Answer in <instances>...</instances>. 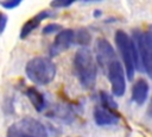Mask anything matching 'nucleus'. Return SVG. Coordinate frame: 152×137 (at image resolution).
I'll return each mask as SVG.
<instances>
[{"label":"nucleus","instance_id":"nucleus-1","mask_svg":"<svg viewBox=\"0 0 152 137\" xmlns=\"http://www.w3.org/2000/svg\"><path fill=\"white\" fill-rule=\"evenodd\" d=\"M132 43L137 69L145 70L152 79V32L134 30L132 35Z\"/></svg>","mask_w":152,"mask_h":137},{"label":"nucleus","instance_id":"nucleus-2","mask_svg":"<svg viewBox=\"0 0 152 137\" xmlns=\"http://www.w3.org/2000/svg\"><path fill=\"white\" fill-rule=\"evenodd\" d=\"M74 69L80 83L84 88H91L96 81L97 68L93 54L88 48H80L74 56Z\"/></svg>","mask_w":152,"mask_h":137},{"label":"nucleus","instance_id":"nucleus-3","mask_svg":"<svg viewBox=\"0 0 152 137\" xmlns=\"http://www.w3.org/2000/svg\"><path fill=\"white\" fill-rule=\"evenodd\" d=\"M25 73L33 83L45 86L53 81L56 76V64L50 57H33L26 63Z\"/></svg>","mask_w":152,"mask_h":137},{"label":"nucleus","instance_id":"nucleus-4","mask_svg":"<svg viewBox=\"0 0 152 137\" xmlns=\"http://www.w3.org/2000/svg\"><path fill=\"white\" fill-rule=\"evenodd\" d=\"M115 44H116L118 50H119V52L121 55L126 75L128 77V80H132L133 76H134V71L137 69L132 38L125 31L118 30L115 32Z\"/></svg>","mask_w":152,"mask_h":137},{"label":"nucleus","instance_id":"nucleus-5","mask_svg":"<svg viewBox=\"0 0 152 137\" xmlns=\"http://www.w3.org/2000/svg\"><path fill=\"white\" fill-rule=\"evenodd\" d=\"M7 137H48V132L40 122L26 117L8 127Z\"/></svg>","mask_w":152,"mask_h":137},{"label":"nucleus","instance_id":"nucleus-6","mask_svg":"<svg viewBox=\"0 0 152 137\" xmlns=\"http://www.w3.org/2000/svg\"><path fill=\"white\" fill-rule=\"evenodd\" d=\"M108 80L112 86V93L115 96H122L126 91V71L122 64L115 60L112 62L107 69Z\"/></svg>","mask_w":152,"mask_h":137},{"label":"nucleus","instance_id":"nucleus-7","mask_svg":"<svg viewBox=\"0 0 152 137\" xmlns=\"http://www.w3.org/2000/svg\"><path fill=\"white\" fill-rule=\"evenodd\" d=\"M74 35L75 31L71 29H64L62 31H59L53 41V43L50 46V56H57L59 54H62L63 51L68 50L70 48V45L74 43Z\"/></svg>","mask_w":152,"mask_h":137},{"label":"nucleus","instance_id":"nucleus-8","mask_svg":"<svg viewBox=\"0 0 152 137\" xmlns=\"http://www.w3.org/2000/svg\"><path fill=\"white\" fill-rule=\"evenodd\" d=\"M96 60L102 68L107 69L109 64L116 60V55L113 46L104 38H99L96 41Z\"/></svg>","mask_w":152,"mask_h":137},{"label":"nucleus","instance_id":"nucleus-9","mask_svg":"<svg viewBox=\"0 0 152 137\" xmlns=\"http://www.w3.org/2000/svg\"><path fill=\"white\" fill-rule=\"evenodd\" d=\"M94 119H95V123L100 126L114 125L119 122V116L114 111H110L103 106H99L94 111Z\"/></svg>","mask_w":152,"mask_h":137},{"label":"nucleus","instance_id":"nucleus-10","mask_svg":"<svg viewBox=\"0 0 152 137\" xmlns=\"http://www.w3.org/2000/svg\"><path fill=\"white\" fill-rule=\"evenodd\" d=\"M52 15V13L50 12V11H42V12H39L38 14H36L34 17H32L31 19H28L24 25H23V27H21V31H20V38L21 39H25L34 29H37L38 26H39V24L44 20V19H46V18H49V17H51Z\"/></svg>","mask_w":152,"mask_h":137},{"label":"nucleus","instance_id":"nucleus-11","mask_svg":"<svg viewBox=\"0 0 152 137\" xmlns=\"http://www.w3.org/2000/svg\"><path fill=\"white\" fill-rule=\"evenodd\" d=\"M148 95V83L145 79H139L135 81L132 88V99L135 104L142 105Z\"/></svg>","mask_w":152,"mask_h":137},{"label":"nucleus","instance_id":"nucleus-12","mask_svg":"<svg viewBox=\"0 0 152 137\" xmlns=\"http://www.w3.org/2000/svg\"><path fill=\"white\" fill-rule=\"evenodd\" d=\"M26 96L28 98V100L31 101V104L33 105V107L36 108V111L42 112L45 107H46V101L44 95L34 87H28L26 89Z\"/></svg>","mask_w":152,"mask_h":137},{"label":"nucleus","instance_id":"nucleus-13","mask_svg":"<svg viewBox=\"0 0 152 137\" xmlns=\"http://www.w3.org/2000/svg\"><path fill=\"white\" fill-rule=\"evenodd\" d=\"M91 41V36L89 33V31L84 27H81L78 30L75 31V35H74V44H77V45H81L82 48H86L89 45Z\"/></svg>","mask_w":152,"mask_h":137},{"label":"nucleus","instance_id":"nucleus-14","mask_svg":"<svg viewBox=\"0 0 152 137\" xmlns=\"http://www.w3.org/2000/svg\"><path fill=\"white\" fill-rule=\"evenodd\" d=\"M100 100H101V105L110 111H116L118 108V104L115 102V100L106 92H100Z\"/></svg>","mask_w":152,"mask_h":137},{"label":"nucleus","instance_id":"nucleus-15","mask_svg":"<svg viewBox=\"0 0 152 137\" xmlns=\"http://www.w3.org/2000/svg\"><path fill=\"white\" fill-rule=\"evenodd\" d=\"M62 25L59 24H56V23H51V24H48L46 26H44L43 29V35H50V33H53V32H57V31H62Z\"/></svg>","mask_w":152,"mask_h":137},{"label":"nucleus","instance_id":"nucleus-16","mask_svg":"<svg viewBox=\"0 0 152 137\" xmlns=\"http://www.w3.org/2000/svg\"><path fill=\"white\" fill-rule=\"evenodd\" d=\"M21 4L20 0H5V1H0V6H2L6 10H13L17 6H19Z\"/></svg>","mask_w":152,"mask_h":137},{"label":"nucleus","instance_id":"nucleus-17","mask_svg":"<svg viewBox=\"0 0 152 137\" xmlns=\"http://www.w3.org/2000/svg\"><path fill=\"white\" fill-rule=\"evenodd\" d=\"M72 4H74V1H66V0H64V1H62V0H55V1H52V2L50 4V6H51V7H53V8H61V7H68V6L72 5Z\"/></svg>","mask_w":152,"mask_h":137},{"label":"nucleus","instance_id":"nucleus-18","mask_svg":"<svg viewBox=\"0 0 152 137\" xmlns=\"http://www.w3.org/2000/svg\"><path fill=\"white\" fill-rule=\"evenodd\" d=\"M7 21H8V18L5 13L0 12V35L4 33L5 29H6V25H7Z\"/></svg>","mask_w":152,"mask_h":137},{"label":"nucleus","instance_id":"nucleus-19","mask_svg":"<svg viewBox=\"0 0 152 137\" xmlns=\"http://www.w3.org/2000/svg\"><path fill=\"white\" fill-rule=\"evenodd\" d=\"M148 114L152 117V101H151V104H150V107H148Z\"/></svg>","mask_w":152,"mask_h":137},{"label":"nucleus","instance_id":"nucleus-20","mask_svg":"<svg viewBox=\"0 0 152 137\" xmlns=\"http://www.w3.org/2000/svg\"><path fill=\"white\" fill-rule=\"evenodd\" d=\"M99 15H101V12L100 11H95L94 12V17H99Z\"/></svg>","mask_w":152,"mask_h":137}]
</instances>
